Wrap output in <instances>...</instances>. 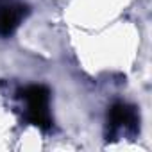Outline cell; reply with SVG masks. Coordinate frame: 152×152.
Segmentation results:
<instances>
[{
    "label": "cell",
    "mask_w": 152,
    "mask_h": 152,
    "mask_svg": "<svg viewBox=\"0 0 152 152\" xmlns=\"http://www.w3.org/2000/svg\"><path fill=\"white\" fill-rule=\"evenodd\" d=\"M23 100L27 102V116L29 120L47 129L50 125V113H48V90L45 86H29L22 93Z\"/></svg>",
    "instance_id": "6da1fadb"
},
{
    "label": "cell",
    "mask_w": 152,
    "mask_h": 152,
    "mask_svg": "<svg viewBox=\"0 0 152 152\" xmlns=\"http://www.w3.org/2000/svg\"><path fill=\"white\" fill-rule=\"evenodd\" d=\"M23 15H25V7L22 6H11V4L2 6L0 7V34L9 36L23 18Z\"/></svg>",
    "instance_id": "7a4b0ae2"
}]
</instances>
